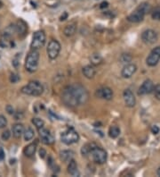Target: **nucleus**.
Here are the masks:
<instances>
[{"mask_svg":"<svg viewBox=\"0 0 160 177\" xmlns=\"http://www.w3.org/2000/svg\"><path fill=\"white\" fill-rule=\"evenodd\" d=\"M90 61H91V64L93 65H99L102 63L103 59H102V57H101V55L100 54L95 53V54H93L90 56Z\"/></svg>","mask_w":160,"mask_h":177,"instance_id":"24","label":"nucleus"},{"mask_svg":"<svg viewBox=\"0 0 160 177\" xmlns=\"http://www.w3.org/2000/svg\"><path fill=\"white\" fill-rule=\"evenodd\" d=\"M39 52L36 49H31L25 60V69L29 73H35L38 67Z\"/></svg>","mask_w":160,"mask_h":177,"instance_id":"2","label":"nucleus"},{"mask_svg":"<svg viewBox=\"0 0 160 177\" xmlns=\"http://www.w3.org/2000/svg\"><path fill=\"white\" fill-rule=\"evenodd\" d=\"M158 39V33L154 30L148 29V30H146L142 32V40L145 44H148V45L154 44L155 42H157Z\"/></svg>","mask_w":160,"mask_h":177,"instance_id":"9","label":"nucleus"},{"mask_svg":"<svg viewBox=\"0 0 160 177\" xmlns=\"http://www.w3.org/2000/svg\"><path fill=\"white\" fill-rule=\"evenodd\" d=\"M138 7L141 8L145 13H148L151 12V6H150V5H149L148 3H142Z\"/></svg>","mask_w":160,"mask_h":177,"instance_id":"29","label":"nucleus"},{"mask_svg":"<svg viewBox=\"0 0 160 177\" xmlns=\"http://www.w3.org/2000/svg\"><path fill=\"white\" fill-rule=\"evenodd\" d=\"M6 110L9 115H14V109L11 105H7L6 107Z\"/></svg>","mask_w":160,"mask_h":177,"instance_id":"36","label":"nucleus"},{"mask_svg":"<svg viewBox=\"0 0 160 177\" xmlns=\"http://www.w3.org/2000/svg\"><path fill=\"white\" fill-rule=\"evenodd\" d=\"M4 159H5V152H4L3 148H0V161L4 160Z\"/></svg>","mask_w":160,"mask_h":177,"instance_id":"37","label":"nucleus"},{"mask_svg":"<svg viewBox=\"0 0 160 177\" xmlns=\"http://www.w3.org/2000/svg\"><path fill=\"white\" fill-rule=\"evenodd\" d=\"M88 91L84 86L78 83L67 86L62 92V100L70 107H77L85 104L88 101Z\"/></svg>","mask_w":160,"mask_h":177,"instance_id":"1","label":"nucleus"},{"mask_svg":"<svg viewBox=\"0 0 160 177\" xmlns=\"http://www.w3.org/2000/svg\"><path fill=\"white\" fill-rule=\"evenodd\" d=\"M15 28H16V31H17L18 34L20 36H24L26 34V32H27V30H28L27 23L22 19H20L18 21L17 24L15 25Z\"/></svg>","mask_w":160,"mask_h":177,"instance_id":"19","label":"nucleus"},{"mask_svg":"<svg viewBox=\"0 0 160 177\" xmlns=\"http://www.w3.org/2000/svg\"><path fill=\"white\" fill-rule=\"evenodd\" d=\"M157 174L158 175V176H160V166L158 168V171H157Z\"/></svg>","mask_w":160,"mask_h":177,"instance_id":"41","label":"nucleus"},{"mask_svg":"<svg viewBox=\"0 0 160 177\" xmlns=\"http://www.w3.org/2000/svg\"><path fill=\"white\" fill-rule=\"evenodd\" d=\"M45 43H46V33L44 32V31H37L33 34L30 48L31 49L38 50L42 47H44Z\"/></svg>","mask_w":160,"mask_h":177,"instance_id":"6","label":"nucleus"},{"mask_svg":"<svg viewBox=\"0 0 160 177\" xmlns=\"http://www.w3.org/2000/svg\"><path fill=\"white\" fill-rule=\"evenodd\" d=\"M160 61V47H156L150 51L146 58V64L148 66H156Z\"/></svg>","mask_w":160,"mask_h":177,"instance_id":"8","label":"nucleus"},{"mask_svg":"<svg viewBox=\"0 0 160 177\" xmlns=\"http://www.w3.org/2000/svg\"><path fill=\"white\" fill-rule=\"evenodd\" d=\"M108 6H109V3H108V2H103V3H101V4L100 7H101V8H106V7H108Z\"/></svg>","mask_w":160,"mask_h":177,"instance_id":"39","label":"nucleus"},{"mask_svg":"<svg viewBox=\"0 0 160 177\" xmlns=\"http://www.w3.org/2000/svg\"><path fill=\"white\" fill-rule=\"evenodd\" d=\"M20 81V76L18 75L17 73H11L10 75V81L12 83H16Z\"/></svg>","mask_w":160,"mask_h":177,"instance_id":"33","label":"nucleus"},{"mask_svg":"<svg viewBox=\"0 0 160 177\" xmlns=\"http://www.w3.org/2000/svg\"><path fill=\"white\" fill-rule=\"evenodd\" d=\"M154 89V83L151 80H146L142 82V84L140 86L138 94L139 95H147L153 91Z\"/></svg>","mask_w":160,"mask_h":177,"instance_id":"13","label":"nucleus"},{"mask_svg":"<svg viewBox=\"0 0 160 177\" xmlns=\"http://www.w3.org/2000/svg\"><path fill=\"white\" fill-rule=\"evenodd\" d=\"M88 155L90 156V159L98 165L104 164L107 161V158H108L106 151L103 148L97 146L93 147Z\"/></svg>","mask_w":160,"mask_h":177,"instance_id":"4","label":"nucleus"},{"mask_svg":"<svg viewBox=\"0 0 160 177\" xmlns=\"http://www.w3.org/2000/svg\"><path fill=\"white\" fill-rule=\"evenodd\" d=\"M2 6H3V3H2V2L0 1V9L2 8Z\"/></svg>","mask_w":160,"mask_h":177,"instance_id":"42","label":"nucleus"},{"mask_svg":"<svg viewBox=\"0 0 160 177\" xmlns=\"http://www.w3.org/2000/svg\"><path fill=\"white\" fill-rule=\"evenodd\" d=\"M95 96L97 98H102L105 100H111L113 98V91L109 87H102L96 91Z\"/></svg>","mask_w":160,"mask_h":177,"instance_id":"11","label":"nucleus"},{"mask_svg":"<svg viewBox=\"0 0 160 177\" xmlns=\"http://www.w3.org/2000/svg\"><path fill=\"white\" fill-rule=\"evenodd\" d=\"M109 135L110 138L112 139H116L118 138L119 135H120V129H119V126H111L109 130Z\"/></svg>","mask_w":160,"mask_h":177,"instance_id":"25","label":"nucleus"},{"mask_svg":"<svg viewBox=\"0 0 160 177\" xmlns=\"http://www.w3.org/2000/svg\"><path fill=\"white\" fill-rule=\"evenodd\" d=\"M34 136H35V132L31 127H27V129H24L23 137L25 141H31L34 138Z\"/></svg>","mask_w":160,"mask_h":177,"instance_id":"23","label":"nucleus"},{"mask_svg":"<svg viewBox=\"0 0 160 177\" xmlns=\"http://www.w3.org/2000/svg\"><path fill=\"white\" fill-rule=\"evenodd\" d=\"M22 93L29 96H34L38 97L41 96L44 92V87L39 81H31L27 85L23 86L21 90Z\"/></svg>","mask_w":160,"mask_h":177,"instance_id":"3","label":"nucleus"},{"mask_svg":"<svg viewBox=\"0 0 160 177\" xmlns=\"http://www.w3.org/2000/svg\"><path fill=\"white\" fill-rule=\"evenodd\" d=\"M68 173L71 174L72 176H79V172L77 169V164L74 159H71L70 161L69 162Z\"/></svg>","mask_w":160,"mask_h":177,"instance_id":"20","label":"nucleus"},{"mask_svg":"<svg viewBox=\"0 0 160 177\" xmlns=\"http://www.w3.org/2000/svg\"><path fill=\"white\" fill-rule=\"evenodd\" d=\"M153 93H154L155 97L158 98V99H160V84H157V85H154V89H153Z\"/></svg>","mask_w":160,"mask_h":177,"instance_id":"31","label":"nucleus"},{"mask_svg":"<svg viewBox=\"0 0 160 177\" xmlns=\"http://www.w3.org/2000/svg\"><path fill=\"white\" fill-rule=\"evenodd\" d=\"M95 146L94 144H86V145H85V146H83V148H82V149H81V153H82V155L83 156H87L89 154V152H90V150L92 149V148Z\"/></svg>","mask_w":160,"mask_h":177,"instance_id":"28","label":"nucleus"},{"mask_svg":"<svg viewBox=\"0 0 160 177\" xmlns=\"http://www.w3.org/2000/svg\"><path fill=\"white\" fill-rule=\"evenodd\" d=\"M136 71V65L129 63V64H126L124 66V68L122 69V71H121V75H122V77L124 78V79H129V78H131V77L135 73Z\"/></svg>","mask_w":160,"mask_h":177,"instance_id":"15","label":"nucleus"},{"mask_svg":"<svg viewBox=\"0 0 160 177\" xmlns=\"http://www.w3.org/2000/svg\"><path fill=\"white\" fill-rule=\"evenodd\" d=\"M61 140L66 145H71L79 141V135L74 129L70 128L61 133Z\"/></svg>","mask_w":160,"mask_h":177,"instance_id":"5","label":"nucleus"},{"mask_svg":"<svg viewBox=\"0 0 160 177\" xmlns=\"http://www.w3.org/2000/svg\"><path fill=\"white\" fill-rule=\"evenodd\" d=\"M146 15V13L142 11L141 8L137 7L136 9L133 12L130 13L127 17V20L131 23H140L144 19V16Z\"/></svg>","mask_w":160,"mask_h":177,"instance_id":"14","label":"nucleus"},{"mask_svg":"<svg viewBox=\"0 0 160 177\" xmlns=\"http://www.w3.org/2000/svg\"><path fill=\"white\" fill-rule=\"evenodd\" d=\"M39 154H40V157H41L42 159H44L45 158V156L46 155V151L43 149V148H41L40 149V151H39Z\"/></svg>","mask_w":160,"mask_h":177,"instance_id":"38","label":"nucleus"},{"mask_svg":"<svg viewBox=\"0 0 160 177\" xmlns=\"http://www.w3.org/2000/svg\"><path fill=\"white\" fill-rule=\"evenodd\" d=\"M132 60V56L129 54H123L120 57V61L122 64H129Z\"/></svg>","mask_w":160,"mask_h":177,"instance_id":"30","label":"nucleus"},{"mask_svg":"<svg viewBox=\"0 0 160 177\" xmlns=\"http://www.w3.org/2000/svg\"><path fill=\"white\" fill-rule=\"evenodd\" d=\"M82 73L85 75V78L87 79H93L96 74V70H95V65H86L82 69Z\"/></svg>","mask_w":160,"mask_h":177,"instance_id":"16","label":"nucleus"},{"mask_svg":"<svg viewBox=\"0 0 160 177\" xmlns=\"http://www.w3.org/2000/svg\"><path fill=\"white\" fill-rule=\"evenodd\" d=\"M123 98H124V104L126 107H133L136 105V98L134 97V94L129 89L124 90L123 92Z\"/></svg>","mask_w":160,"mask_h":177,"instance_id":"12","label":"nucleus"},{"mask_svg":"<svg viewBox=\"0 0 160 177\" xmlns=\"http://www.w3.org/2000/svg\"><path fill=\"white\" fill-rule=\"evenodd\" d=\"M151 17L153 20L160 21V7H157L151 11Z\"/></svg>","mask_w":160,"mask_h":177,"instance_id":"27","label":"nucleus"},{"mask_svg":"<svg viewBox=\"0 0 160 177\" xmlns=\"http://www.w3.org/2000/svg\"><path fill=\"white\" fill-rule=\"evenodd\" d=\"M36 146H37V143L36 142H32L29 144L28 146H26L24 148L23 153L24 155L28 158H31L35 155L36 150Z\"/></svg>","mask_w":160,"mask_h":177,"instance_id":"18","label":"nucleus"},{"mask_svg":"<svg viewBox=\"0 0 160 177\" xmlns=\"http://www.w3.org/2000/svg\"><path fill=\"white\" fill-rule=\"evenodd\" d=\"M10 137H11V133H10L9 130H6V131L3 132L2 134H1V138H2L3 141H8V140L10 139Z\"/></svg>","mask_w":160,"mask_h":177,"instance_id":"32","label":"nucleus"},{"mask_svg":"<svg viewBox=\"0 0 160 177\" xmlns=\"http://www.w3.org/2000/svg\"><path fill=\"white\" fill-rule=\"evenodd\" d=\"M74 152L72 150H62L60 153V158L63 162H70L71 159H73Z\"/></svg>","mask_w":160,"mask_h":177,"instance_id":"22","label":"nucleus"},{"mask_svg":"<svg viewBox=\"0 0 160 177\" xmlns=\"http://www.w3.org/2000/svg\"><path fill=\"white\" fill-rule=\"evenodd\" d=\"M48 57L50 59H56L61 52V44L56 39H52L48 43L47 49H46Z\"/></svg>","mask_w":160,"mask_h":177,"instance_id":"7","label":"nucleus"},{"mask_svg":"<svg viewBox=\"0 0 160 177\" xmlns=\"http://www.w3.org/2000/svg\"><path fill=\"white\" fill-rule=\"evenodd\" d=\"M24 132V126L22 123H15L13 124L12 127V133L14 138L20 139L22 135Z\"/></svg>","mask_w":160,"mask_h":177,"instance_id":"17","label":"nucleus"},{"mask_svg":"<svg viewBox=\"0 0 160 177\" xmlns=\"http://www.w3.org/2000/svg\"><path fill=\"white\" fill-rule=\"evenodd\" d=\"M67 16H68V13H64V15H63V16H62V15L61 16V21H64Z\"/></svg>","mask_w":160,"mask_h":177,"instance_id":"40","label":"nucleus"},{"mask_svg":"<svg viewBox=\"0 0 160 177\" xmlns=\"http://www.w3.org/2000/svg\"><path fill=\"white\" fill-rule=\"evenodd\" d=\"M7 125V120L4 116H0V129H3Z\"/></svg>","mask_w":160,"mask_h":177,"instance_id":"34","label":"nucleus"},{"mask_svg":"<svg viewBox=\"0 0 160 177\" xmlns=\"http://www.w3.org/2000/svg\"><path fill=\"white\" fill-rule=\"evenodd\" d=\"M38 133L40 136L41 141L46 145H52L54 143V138L52 133L45 127L38 129Z\"/></svg>","mask_w":160,"mask_h":177,"instance_id":"10","label":"nucleus"},{"mask_svg":"<svg viewBox=\"0 0 160 177\" xmlns=\"http://www.w3.org/2000/svg\"><path fill=\"white\" fill-rule=\"evenodd\" d=\"M151 133H153L154 135H157V134H158L159 133V132H160V128L158 126V125H153L152 127H151Z\"/></svg>","mask_w":160,"mask_h":177,"instance_id":"35","label":"nucleus"},{"mask_svg":"<svg viewBox=\"0 0 160 177\" xmlns=\"http://www.w3.org/2000/svg\"><path fill=\"white\" fill-rule=\"evenodd\" d=\"M77 31V25L76 23H70L66 26L63 30V33L66 37H72Z\"/></svg>","mask_w":160,"mask_h":177,"instance_id":"21","label":"nucleus"},{"mask_svg":"<svg viewBox=\"0 0 160 177\" xmlns=\"http://www.w3.org/2000/svg\"><path fill=\"white\" fill-rule=\"evenodd\" d=\"M31 122H32V123H33L37 129L42 128V127H44V125H45V122L42 120L41 118H38V117H34V118H32Z\"/></svg>","mask_w":160,"mask_h":177,"instance_id":"26","label":"nucleus"}]
</instances>
